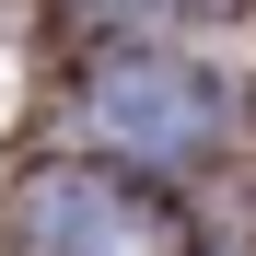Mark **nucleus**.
<instances>
[{
  "mask_svg": "<svg viewBox=\"0 0 256 256\" xmlns=\"http://www.w3.org/2000/svg\"><path fill=\"white\" fill-rule=\"evenodd\" d=\"M24 244L35 256H140V222L105 198V175H47L24 198Z\"/></svg>",
  "mask_w": 256,
  "mask_h": 256,
  "instance_id": "nucleus-2",
  "label": "nucleus"
},
{
  "mask_svg": "<svg viewBox=\"0 0 256 256\" xmlns=\"http://www.w3.org/2000/svg\"><path fill=\"white\" fill-rule=\"evenodd\" d=\"M94 128H105L128 163H186L210 140V82L175 70V58H116L94 82Z\"/></svg>",
  "mask_w": 256,
  "mask_h": 256,
  "instance_id": "nucleus-1",
  "label": "nucleus"
}]
</instances>
